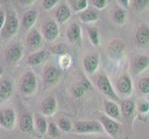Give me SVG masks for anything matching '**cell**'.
<instances>
[{"label":"cell","instance_id":"38","mask_svg":"<svg viewBox=\"0 0 149 139\" xmlns=\"http://www.w3.org/2000/svg\"><path fill=\"white\" fill-rule=\"evenodd\" d=\"M137 110L140 113H146L149 111V102L146 100H143L141 101L137 107Z\"/></svg>","mask_w":149,"mask_h":139},{"label":"cell","instance_id":"45","mask_svg":"<svg viewBox=\"0 0 149 139\" xmlns=\"http://www.w3.org/2000/svg\"><path fill=\"white\" fill-rule=\"evenodd\" d=\"M2 74H3V67L0 66V77H1Z\"/></svg>","mask_w":149,"mask_h":139},{"label":"cell","instance_id":"10","mask_svg":"<svg viewBox=\"0 0 149 139\" xmlns=\"http://www.w3.org/2000/svg\"><path fill=\"white\" fill-rule=\"evenodd\" d=\"M61 75V71L54 65H47L44 70L43 79L47 86L54 85L58 82Z\"/></svg>","mask_w":149,"mask_h":139},{"label":"cell","instance_id":"28","mask_svg":"<svg viewBox=\"0 0 149 139\" xmlns=\"http://www.w3.org/2000/svg\"><path fill=\"white\" fill-rule=\"evenodd\" d=\"M87 34L91 44L94 46H99L100 45V38H99V33L98 30L95 27H89L87 29Z\"/></svg>","mask_w":149,"mask_h":139},{"label":"cell","instance_id":"16","mask_svg":"<svg viewBox=\"0 0 149 139\" xmlns=\"http://www.w3.org/2000/svg\"><path fill=\"white\" fill-rule=\"evenodd\" d=\"M70 17H71L70 8L65 3L59 5L55 10V20L58 25L64 24L67 20H69Z\"/></svg>","mask_w":149,"mask_h":139},{"label":"cell","instance_id":"34","mask_svg":"<svg viewBox=\"0 0 149 139\" xmlns=\"http://www.w3.org/2000/svg\"><path fill=\"white\" fill-rule=\"evenodd\" d=\"M87 8H88V0H78L72 7L73 10L76 13L83 11V10L86 9Z\"/></svg>","mask_w":149,"mask_h":139},{"label":"cell","instance_id":"27","mask_svg":"<svg viewBox=\"0 0 149 139\" xmlns=\"http://www.w3.org/2000/svg\"><path fill=\"white\" fill-rule=\"evenodd\" d=\"M34 120V128L36 129V131L40 133V135H45L47 133V119L43 115L36 114L33 117Z\"/></svg>","mask_w":149,"mask_h":139},{"label":"cell","instance_id":"15","mask_svg":"<svg viewBox=\"0 0 149 139\" xmlns=\"http://www.w3.org/2000/svg\"><path fill=\"white\" fill-rule=\"evenodd\" d=\"M84 71L88 75H93L98 69L99 66V55L91 54L84 57L83 61Z\"/></svg>","mask_w":149,"mask_h":139},{"label":"cell","instance_id":"29","mask_svg":"<svg viewBox=\"0 0 149 139\" xmlns=\"http://www.w3.org/2000/svg\"><path fill=\"white\" fill-rule=\"evenodd\" d=\"M113 20L117 24H123L126 20V11L122 8H116L113 11Z\"/></svg>","mask_w":149,"mask_h":139},{"label":"cell","instance_id":"14","mask_svg":"<svg viewBox=\"0 0 149 139\" xmlns=\"http://www.w3.org/2000/svg\"><path fill=\"white\" fill-rule=\"evenodd\" d=\"M116 88L120 95L129 96L132 92V82L131 77L128 74L121 75L119 79L117 80Z\"/></svg>","mask_w":149,"mask_h":139},{"label":"cell","instance_id":"6","mask_svg":"<svg viewBox=\"0 0 149 139\" xmlns=\"http://www.w3.org/2000/svg\"><path fill=\"white\" fill-rule=\"evenodd\" d=\"M16 123V113L12 108L0 109V126L11 130Z\"/></svg>","mask_w":149,"mask_h":139},{"label":"cell","instance_id":"5","mask_svg":"<svg viewBox=\"0 0 149 139\" xmlns=\"http://www.w3.org/2000/svg\"><path fill=\"white\" fill-rule=\"evenodd\" d=\"M24 48L19 43H14L9 45L8 47L5 49V59L7 62L10 64H16L17 62L22 59L23 56Z\"/></svg>","mask_w":149,"mask_h":139},{"label":"cell","instance_id":"30","mask_svg":"<svg viewBox=\"0 0 149 139\" xmlns=\"http://www.w3.org/2000/svg\"><path fill=\"white\" fill-rule=\"evenodd\" d=\"M56 125L58 126L60 131L62 132H70L73 128V123L70 119L66 117H61L56 122Z\"/></svg>","mask_w":149,"mask_h":139},{"label":"cell","instance_id":"9","mask_svg":"<svg viewBox=\"0 0 149 139\" xmlns=\"http://www.w3.org/2000/svg\"><path fill=\"white\" fill-rule=\"evenodd\" d=\"M41 34L43 35V38L47 42H53L59 35V25L54 20H47L43 25Z\"/></svg>","mask_w":149,"mask_h":139},{"label":"cell","instance_id":"23","mask_svg":"<svg viewBox=\"0 0 149 139\" xmlns=\"http://www.w3.org/2000/svg\"><path fill=\"white\" fill-rule=\"evenodd\" d=\"M13 83L9 78H4L0 81V98L7 100L13 94Z\"/></svg>","mask_w":149,"mask_h":139},{"label":"cell","instance_id":"36","mask_svg":"<svg viewBox=\"0 0 149 139\" xmlns=\"http://www.w3.org/2000/svg\"><path fill=\"white\" fill-rule=\"evenodd\" d=\"M60 0H43V8L45 10L49 11V10H52L56 5L59 3Z\"/></svg>","mask_w":149,"mask_h":139},{"label":"cell","instance_id":"2","mask_svg":"<svg viewBox=\"0 0 149 139\" xmlns=\"http://www.w3.org/2000/svg\"><path fill=\"white\" fill-rule=\"evenodd\" d=\"M75 133L80 135H90V133H96L101 135L104 133V128L99 121L90 120V121H76L73 124V128Z\"/></svg>","mask_w":149,"mask_h":139},{"label":"cell","instance_id":"4","mask_svg":"<svg viewBox=\"0 0 149 139\" xmlns=\"http://www.w3.org/2000/svg\"><path fill=\"white\" fill-rule=\"evenodd\" d=\"M96 86L102 94H104L107 97H109L111 100L115 102H120L119 96H118L117 93L115 92L114 88H113L109 79L107 78V76L106 74H100L97 76Z\"/></svg>","mask_w":149,"mask_h":139},{"label":"cell","instance_id":"40","mask_svg":"<svg viewBox=\"0 0 149 139\" xmlns=\"http://www.w3.org/2000/svg\"><path fill=\"white\" fill-rule=\"evenodd\" d=\"M5 20H6V13L2 8H0V31L5 23Z\"/></svg>","mask_w":149,"mask_h":139},{"label":"cell","instance_id":"42","mask_svg":"<svg viewBox=\"0 0 149 139\" xmlns=\"http://www.w3.org/2000/svg\"><path fill=\"white\" fill-rule=\"evenodd\" d=\"M19 2L22 6H31L34 2V0H19Z\"/></svg>","mask_w":149,"mask_h":139},{"label":"cell","instance_id":"26","mask_svg":"<svg viewBox=\"0 0 149 139\" xmlns=\"http://www.w3.org/2000/svg\"><path fill=\"white\" fill-rule=\"evenodd\" d=\"M78 18L84 23H92L98 20V13L93 8H87L86 9L78 13Z\"/></svg>","mask_w":149,"mask_h":139},{"label":"cell","instance_id":"31","mask_svg":"<svg viewBox=\"0 0 149 139\" xmlns=\"http://www.w3.org/2000/svg\"><path fill=\"white\" fill-rule=\"evenodd\" d=\"M50 53L55 56L60 57L68 53V47H67V45L63 43L56 44L50 47Z\"/></svg>","mask_w":149,"mask_h":139},{"label":"cell","instance_id":"35","mask_svg":"<svg viewBox=\"0 0 149 139\" xmlns=\"http://www.w3.org/2000/svg\"><path fill=\"white\" fill-rule=\"evenodd\" d=\"M70 63H71V58L68 53L59 57V65L62 69H68Z\"/></svg>","mask_w":149,"mask_h":139},{"label":"cell","instance_id":"39","mask_svg":"<svg viewBox=\"0 0 149 139\" xmlns=\"http://www.w3.org/2000/svg\"><path fill=\"white\" fill-rule=\"evenodd\" d=\"M92 3H93V6L96 9H104L107 6V0H92Z\"/></svg>","mask_w":149,"mask_h":139},{"label":"cell","instance_id":"22","mask_svg":"<svg viewBox=\"0 0 149 139\" xmlns=\"http://www.w3.org/2000/svg\"><path fill=\"white\" fill-rule=\"evenodd\" d=\"M149 66V58L145 55L136 56L132 62V71L136 75L143 73Z\"/></svg>","mask_w":149,"mask_h":139},{"label":"cell","instance_id":"33","mask_svg":"<svg viewBox=\"0 0 149 139\" xmlns=\"http://www.w3.org/2000/svg\"><path fill=\"white\" fill-rule=\"evenodd\" d=\"M138 90L143 95L149 94V77H143L138 82Z\"/></svg>","mask_w":149,"mask_h":139},{"label":"cell","instance_id":"18","mask_svg":"<svg viewBox=\"0 0 149 139\" xmlns=\"http://www.w3.org/2000/svg\"><path fill=\"white\" fill-rule=\"evenodd\" d=\"M19 128L23 133H32L34 129V120L32 113L25 112L20 116L19 121Z\"/></svg>","mask_w":149,"mask_h":139},{"label":"cell","instance_id":"3","mask_svg":"<svg viewBox=\"0 0 149 139\" xmlns=\"http://www.w3.org/2000/svg\"><path fill=\"white\" fill-rule=\"evenodd\" d=\"M37 78L33 71L24 73L19 80V90L24 96H32L37 89Z\"/></svg>","mask_w":149,"mask_h":139},{"label":"cell","instance_id":"37","mask_svg":"<svg viewBox=\"0 0 149 139\" xmlns=\"http://www.w3.org/2000/svg\"><path fill=\"white\" fill-rule=\"evenodd\" d=\"M149 0H133V7L138 11L145 9L148 5Z\"/></svg>","mask_w":149,"mask_h":139},{"label":"cell","instance_id":"12","mask_svg":"<svg viewBox=\"0 0 149 139\" xmlns=\"http://www.w3.org/2000/svg\"><path fill=\"white\" fill-rule=\"evenodd\" d=\"M66 35L68 41L73 45H81V29L76 22L70 23L66 31Z\"/></svg>","mask_w":149,"mask_h":139},{"label":"cell","instance_id":"32","mask_svg":"<svg viewBox=\"0 0 149 139\" xmlns=\"http://www.w3.org/2000/svg\"><path fill=\"white\" fill-rule=\"evenodd\" d=\"M47 133L51 138H58V137H59L61 136L60 129L58 128V126L56 125V123L53 122H49L47 124Z\"/></svg>","mask_w":149,"mask_h":139},{"label":"cell","instance_id":"1","mask_svg":"<svg viewBox=\"0 0 149 139\" xmlns=\"http://www.w3.org/2000/svg\"><path fill=\"white\" fill-rule=\"evenodd\" d=\"M19 27V22L17 16L16 11L12 9H9L6 13V20L3 25V27L0 31V35L5 40L9 39L16 35Z\"/></svg>","mask_w":149,"mask_h":139},{"label":"cell","instance_id":"44","mask_svg":"<svg viewBox=\"0 0 149 139\" xmlns=\"http://www.w3.org/2000/svg\"><path fill=\"white\" fill-rule=\"evenodd\" d=\"M68 1H69L70 5L71 6V8H72V7L74 6V5H75V3H76L77 1H78V0H68Z\"/></svg>","mask_w":149,"mask_h":139},{"label":"cell","instance_id":"20","mask_svg":"<svg viewBox=\"0 0 149 139\" xmlns=\"http://www.w3.org/2000/svg\"><path fill=\"white\" fill-rule=\"evenodd\" d=\"M93 86L90 83V81L86 78H83L80 82L75 84L72 87V94L76 98H81L83 97L87 92L92 90Z\"/></svg>","mask_w":149,"mask_h":139},{"label":"cell","instance_id":"43","mask_svg":"<svg viewBox=\"0 0 149 139\" xmlns=\"http://www.w3.org/2000/svg\"><path fill=\"white\" fill-rule=\"evenodd\" d=\"M90 139H110V138L109 137H107V136H98L91 137Z\"/></svg>","mask_w":149,"mask_h":139},{"label":"cell","instance_id":"25","mask_svg":"<svg viewBox=\"0 0 149 139\" xmlns=\"http://www.w3.org/2000/svg\"><path fill=\"white\" fill-rule=\"evenodd\" d=\"M120 114L125 119H130L133 116V113L135 110V103L132 99H125L120 103Z\"/></svg>","mask_w":149,"mask_h":139},{"label":"cell","instance_id":"19","mask_svg":"<svg viewBox=\"0 0 149 139\" xmlns=\"http://www.w3.org/2000/svg\"><path fill=\"white\" fill-rule=\"evenodd\" d=\"M104 111L105 114L111 118V119H114L116 121L120 120V110L119 105L117 104V102L113 101V100H109V99H105L104 100Z\"/></svg>","mask_w":149,"mask_h":139},{"label":"cell","instance_id":"21","mask_svg":"<svg viewBox=\"0 0 149 139\" xmlns=\"http://www.w3.org/2000/svg\"><path fill=\"white\" fill-rule=\"evenodd\" d=\"M135 42L140 47H146L149 45V28L142 25L135 33Z\"/></svg>","mask_w":149,"mask_h":139},{"label":"cell","instance_id":"7","mask_svg":"<svg viewBox=\"0 0 149 139\" xmlns=\"http://www.w3.org/2000/svg\"><path fill=\"white\" fill-rule=\"evenodd\" d=\"M127 47L124 42L120 39H114L109 43L107 47V53H109L110 59L114 60L121 59L126 53Z\"/></svg>","mask_w":149,"mask_h":139},{"label":"cell","instance_id":"13","mask_svg":"<svg viewBox=\"0 0 149 139\" xmlns=\"http://www.w3.org/2000/svg\"><path fill=\"white\" fill-rule=\"evenodd\" d=\"M56 110H58V102L55 96H47L41 102L40 104V111L41 114L45 117H50L54 115Z\"/></svg>","mask_w":149,"mask_h":139},{"label":"cell","instance_id":"11","mask_svg":"<svg viewBox=\"0 0 149 139\" xmlns=\"http://www.w3.org/2000/svg\"><path fill=\"white\" fill-rule=\"evenodd\" d=\"M43 35L37 29H31L26 37V45L32 51H37L43 45Z\"/></svg>","mask_w":149,"mask_h":139},{"label":"cell","instance_id":"17","mask_svg":"<svg viewBox=\"0 0 149 139\" xmlns=\"http://www.w3.org/2000/svg\"><path fill=\"white\" fill-rule=\"evenodd\" d=\"M38 20V11L36 9H29L22 15V25L25 31H30L33 29L34 24Z\"/></svg>","mask_w":149,"mask_h":139},{"label":"cell","instance_id":"41","mask_svg":"<svg viewBox=\"0 0 149 139\" xmlns=\"http://www.w3.org/2000/svg\"><path fill=\"white\" fill-rule=\"evenodd\" d=\"M118 3L120 5V7L124 9H128L130 7V0H117Z\"/></svg>","mask_w":149,"mask_h":139},{"label":"cell","instance_id":"8","mask_svg":"<svg viewBox=\"0 0 149 139\" xmlns=\"http://www.w3.org/2000/svg\"><path fill=\"white\" fill-rule=\"evenodd\" d=\"M99 122L104 128L105 133L111 137H116L120 131V124L116 120L111 119L107 115H100Z\"/></svg>","mask_w":149,"mask_h":139},{"label":"cell","instance_id":"24","mask_svg":"<svg viewBox=\"0 0 149 139\" xmlns=\"http://www.w3.org/2000/svg\"><path fill=\"white\" fill-rule=\"evenodd\" d=\"M47 58V52L45 50H37L31 54L27 59V64L29 66H38L43 63Z\"/></svg>","mask_w":149,"mask_h":139}]
</instances>
